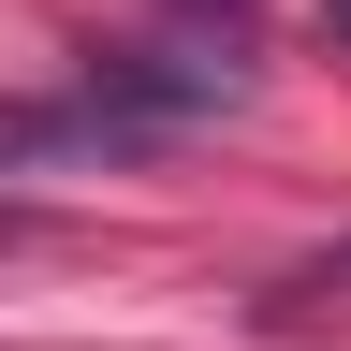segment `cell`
Masks as SVG:
<instances>
[{
  "mask_svg": "<svg viewBox=\"0 0 351 351\" xmlns=\"http://www.w3.org/2000/svg\"><path fill=\"white\" fill-rule=\"evenodd\" d=\"M219 88H234V59H88L73 103H0V161H117V147H147V132L176 117H205Z\"/></svg>",
  "mask_w": 351,
  "mask_h": 351,
  "instance_id": "obj_1",
  "label": "cell"
},
{
  "mask_svg": "<svg viewBox=\"0 0 351 351\" xmlns=\"http://www.w3.org/2000/svg\"><path fill=\"white\" fill-rule=\"evenodd\" d=\"M337 307H351V234H322L307 263H278L249 322H263V337H307V322H337Z\"/></svg>",
  "mask_w": 351,
  "mask_h": 351,
  "instance_id": "obj_2",
  "label": "cell"
},
{
  "mask_svg": "<svg viewBox=\"0 0 351 351\" xmlns=\"http://www.w3.org/2000/svg\"><path fill=\"white\" fill-rule=\"evenodd\" d=\"M0 249H29V205H15V191H0Z\"/></svg>",
  "mask_w": 351,
  "mask_h": 351,
  "instance_id": "obj_3",
  "label": "cell"
},
{
  "mask_svg": "<svg viewBox=\"0 0 351 351\" xmlns=\"http://www.w3.org/2000/svg\"><path fill=\"white\" fill-rule=\"evenodd\" d=\"M322 29H351V0H322Z\"/></svg>",
  "mask_w": 351,
  "mask_h": 351,
  "instance_id": "obj_4",
  "label": "cell"
},
{
  "mask_svg": "<svg viewBox=\"0 0 351 351\" xmlns=\"http://www.w3.org/2000/svg\"><path fill=\"white\" fill-rule=\"evenodd\" d=\"M191 15H234V0H191Z\"/></svg>",
  "mask_w": 351,
  "mask_h": 351,
  "instance_id": "obj_5",
  "label": "cell"
}]
</instances>
